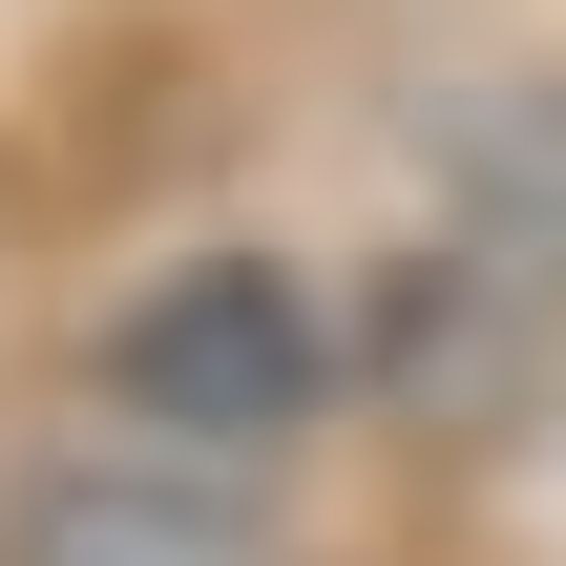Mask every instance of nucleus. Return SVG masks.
<instances>
[{
    "instance_id": "2",
    "label": "nucleus",
    "mask_w": 566,
    "mask_h": 566,
    "mask_svg": "<svg viewBox=\"0 0 566 566\" xmlns=\"http://www.w3.org/2000/svg\"><path fill=\"white\" fill-rule=\"evenodd\" d=\"M0 566H294V504L252 462H189V441H21L0 462Z\"/></svg>"
},
{
    "instance_id": "1",
    "label": "nucleus",
    "mask_w": 566,
    "mask_h": 566,
    "mask_svg": "<svg viewBox=\"0 0 566 566\" xmlns=\"http://www.w3.org/2000/svg\"><path fill=\"white\" fill-rule=\"evenodd\" d=\"M336 378H357L336 273H294V252H252V231L168 252V273L105 315V420H126V441H189V462H252V483L336 420Z\"/></svg>"
}]
</instances>
